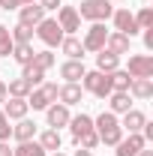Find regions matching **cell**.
I'll return each mask as SVG.
<instances>
[{
	"instance_id": "27",
	"label": "cell",
	"mask_w": 153,
	"mask_h": 156,
	"mask_svg": "<svg viewBox=\"0 0 153 156\" xmlns=\"http://www.w3.org/2000/svg\"><path fill=\"white\" fill-rule=\"evenodd\" d=\"M12 156H45V150H42L39 141H21L18 147L12 150Z\"/></svg>"
},
{
	"instance_id": "11",
	"label": "cell",
	"mask_w": 153,
	"mask_h": 156,
	"mask_svg": "<svg viewBox=\"0 0 153 156\" xmlns=\"http://www.w3.org/2000/svg\"><path fill=\"white\" fill-rule=\"evenodd\" d=\"M144 135L141 132H129V138H120L114 147H117V156H138L141 150H144Z\"/></svg>"
},
{
	"instance_id": "37",
	"label": "cell",
	"mask_w": 153,
	"mask_h": 156,
	"mask_svg": "<svg viewBox=\"0 0 153 156\" xmlns=\"http://www.w3.org/2000/svg\"><path fill=\"white\" fill-rule=\"evenodd\" d=\"M39 6H42V9H60L63 0H39Z\"/></svg>"
},
{
	"instance_id": "31",
	"label": "cell",
	"mask_w": 153,
	"mask_h": 156,
	"mask_svg": "<svg viewBox=\"0 0 153 156\" xmlns=\"http://www.w3.org/2000/svg\"><path fill=\"white\" fill-rule=\"evenodd\" d=\"M9 36H12V42H15V45L30 42V39H33V27H27V24H15V27L9 30Z\"/></svg>"
},
{
	"instance_id": "24",
	"label": "cell",
	"mask_w": 153,
	"mask_h": 156,
	"mask_svg": "<svg viewBox=\"0 0 153 156\" xmlns=\"http://www.w3.org/2000/svg\"><path fill=\"white\" fill-rule=\"evenodd\" d=\"M39 144H42V150H45V153H48V150H51V153H57L60 144H63V138H60L57 129H45V132L39 135Z\"/></svg>"
},
{
	"instance_id": "14",
	"label": "cell",
	"mask_w": 153,
	"mask_h": 156,
	"mask_svg": "<svg viewBox=\"0 0 153 156\" xmlns=\"http://www.w3.org/2000/svg\"><path fill=\"white\" fill-rule=\"evenodd\" d=\"M108 105H111V114H126L132 108V96L126 90H111L108 93Z\"/></svg>"
},
{
	"instance_id": "2",
	"label": "cell",
	"mask_w": 153,
	"mask_h": 156,
	"mask_svg": "<svg viewBox=\"0 0 153 156\" xmlns=\"http://www.w3.org/2000/svg\"><path fill=\"white\" fill-rule=\"evenodd\" d=\"M81 90H87V93H93V96H99V99H108V93H111V78L105 75V72H99V69L84 72Z\"/></svg>"
},
{
	"instance_id": "9",
	"label": "cell",
	"mask_w": 153,
	"mask_h": 156,
	"mask_svg": "<svg viewBox=\"0 0 153 156\" xmlns=\"http://www.w3.org/2000/svg\"><path fill=\"white\" fill-rule=\"evenodd\" d=\"M126 72L132 78H153V57L150 54H132Z\"/></svg>"
},
{
	"instance_id": "1",
	"label": "cell",
	"mask_w": 153,
	"mask_h": 156,
	"mask_svg": "<svg viewBox=\"0 0 153 156\" xmlns=\"http://www.w3.org/2000/svg\"><path fill=\"white\" fill-rule=\"evenodd\" d=\"M93 129H96V135H99V144H108V147H114L117 141L123 138V129H120V123H117V117L111 111H102V114L96 117Z\"/></svg>"
},
{
	"instance_id": "5",
	"label": "cell",
	"mask_w": 153,
	"mask_h": 156,
	"mask_svg": "<svg viewBox=\"0 0 153 156\" xmlns=\"http://www.w3.org/2000/svg\"><path fill=\"white\" fill-rule=\"evenodd\" d=\"M36 36L42 39L48 48H54V45H60V42H63V36H66V33L60 30V24H57L54 18H42V21L36 24Z\"/></svg>"
},
{
	"instance_id": "4",
	"label": "cell",
	"mask_w": 153,
	"mask_h": 156,
	"mask_svg": "<svg viewBox=\"0 0 153 156\" xmlns=\"http://www.w3.org/2000/svg\"><path fill=\"white\" fill-rule=\"evenodd\" d=\"M57 84H42V87H36V90H33V93H27V105H30V108H33V111H45V108H48V105H51V102H57Z\"/></svg>"
},
{
	"instance_id": "41",
	"label": "cell",
	"mask_w": 153,
	"mask_h": 156,
	"mask_svg": "<svg viewBox=\"0 0 153 156\" xmlns=\"http://www.w3.org/2000/svg\"><path fill=\"white\" fill-rule=\"evenodd\" d=\"M75 156H93V153H90V150H78Z\"/></svg>"
},
{
	"instance_id": "10",
	"label": "cell",
	"mask_w": 153,
	"mask_h": 156,
	"mask_svg": "<svg viewBox=\"0 0 153 156\" xmlns=\"http://www.w3.org/2000/svg\"><path fill=\"white\" fill-rule=\"evenodd\" d=\"M111 18H114V30H117V33H123V36H129V39L138 33L135 15L129 12V9H117V12H111Z\"/></svg>"
},
{
	"instance_id": "19",
	"label": "cell",
	"mask_w": 153,
	"mask_h": 156,
	"mask_svg": "<svg viewBox=\"0 0 153 156\" xmlns=\"http://www.w3.org/2000/svg\"><path fill=\"white\" fill-rule=\"evenodd\" d=\"M96 69H99V72H105V75H111L114 69H120V57L102 48V51L96 54Z\"/></svg>"
},
{
	"instance_id": "3",
	"label": "cell",
	"mask_w": 153,
	"mask_h": 156,
	"mask_svg": "<svg viewBox=\"0 0 153 156\" xmlns=\"http://www.w3.org/2000/svg\"><path fill=\"white\" fill-rule=\"evenodd\" d=\"M75 12H78V18H87V21H105V18H111L114 6H111V0H84L81 9H75Z\"/></svg>"
},
{
	"instance_id": "34",
	"label": "cell",
	"mask_w": 153,
	"mask_h": 156,
	"mask_svg": "<svg viewBox=\"0 0 153 156\" xmlns=\"http://www.w3.org/2000/svg\"><path fill=\"white\" fill-rule=\"evenodd\" d=\"M96 144H99V135H96V129H90L87 135L78 138V147H81V150H93Z\"/></svg>"
},
{
	"instance_id": "33",
	"label": "cell",
	"mask_w": 153,
	"mask_h": 156,
	"mask_svg": "<svg viewBox=\"0 0 153 156\" xmlns=\"http://www.w3.org/2000/svg\"><path fill=\"white\" fill-rule=\"evenodd\" d=\"M135 24H138V30H147V27H153V9H150V6H144V9L135 15Z\"/></svg>"
},
{
	"instance_id": "17",
	"label": "cell",
	"mask_w": 153,
	"mask_h": 156,
	"mask_svg": "<svg viewBox=\"0 0 153 156\" xmlns=\"http://www.w3.org/2000/svg\"><path fill=\"white\" fill-rule=\"evenodd\" d=\"M69 129H72V138H81V135H87L90 129H93V117L90 114H75V117H69Z\"/></svg>"
},
{
	"instance_id": "42",
	"label": "cell",
	"mask_w": 153,
	"mask_h": 156,
	"mask_svg": "<svg viewBox=\"0 0 153 156\" xmlns=\"http://www.w3.org/2000/svg\"><path fill=\"white\" fill-rule=\"evenodd\" d=\"M138 156H153V150H141V153H138Z\"/></svg>"
},
{
	"instance_id": "38",
	"label": "cell",
	"mask_w": 153,
	"mask_h": 156,
	"mask_svg": "<svg viewBox=\"0 0 153 156\" xmlns=\"http://www.w3.org/2000/svg\"><path fill=\"white\" fill-rule=\"evenodd\" d=\"M144 45L153 51V27H147V30H144Z\"/></svg>"
},
{
	"instance_id": "13",
	"label": "cell",
	"mask_w": 153,
	"mask_h": 156,
	"mask_svg": "<svg viewBox=\"0 0 153 156\" xmlns=\"http://www.w3.org/2000/svg\"><path fill=\"white\" fill-rule=\"evenodd\" d=\"M45 18V9L39 3H24L18 9V24H27V27H36L39 21Z\"/></svg>"
},
{
	"instance_id": "43",
	"label": "cell",
	"mask_w": 153,
	"mask_h": 156,
	"mask_svg": "<svg viewBox=\"0 0 153 156\" xmlns=\"http://www.w3.org/2000/svg\"><path fill=\"white\" fill-rule=\"evenodd\" d=\"M24 3H36V0H21V6H24Z\"/></svg>"
},
{
	"instance_id": "18",
	"label": "cell",
	"mask_w": 153,
	"mask_h": 156,
	"mask_svg": "<svg viewBox=\"0 0 153 156\" xmlns=\"http://www.w3.org/2000/svg\"><path fill=\"white\" fill-rule=\"evenodd\" d=\"M57 99L63 105H78V102L84 99V90H81V84H63L57 90Z\"/></svg>"
},
{
	"instance_id": "28",
	"label": "cell",
	"mask_w": 153,
	"mask_h": 156,
	"mask_svg": "<svg viewBox=\"0 0 153 156\" xmlns=\"http://www.w3.org/2000/svg\"><path fill=\"white\" fill-rule=\"evenodd\" d=\"M33 87L24 81V78H15V81H9L6 84V96H18V99H27V93H30Z\"/></svg>"
},
{
	"instance_id": "6",
	"label": "cell",
	"mask_w": 153,
	"mask_h": 156,
	"mask_svg": "<svg viewBox=\"0 0 153 156\" xmlns=\"http://www.w3.org/2000/svg\"><path fill=\"white\" fill-rule=\"evenodd\" d=\"M105 39H108V30H105V24L102 21H93L90 27H87V36H84V51H102L105 48Z\"/></svg>"
},
{
	"instance_id": "8",
	"label": "cell",
	"mask_w": 153,
	"mask_h": 156,
	"mask_svg": "<svg viewBox=\"0 0 153 156\" xmlns=\"http://www.w3.org/2000/svg\"><path fill=\"white\" fill-rule=\"evenodd\" d=\"M45 117H48V126L51 129H57L60 132V126H69V105H63V102H51L48 108H45Z\"/></svg>"
},
{
	"instance_id": "25",
	"label": "cell",
	"mask_w": 153,
	"mask_h": 156,
	"mask_svg": "<svg viewBox=\"0 0 153 156\" xmlns=\"http://www.w3.org/2000/svg\"><path fill=\"white\" fill-rule=\"evenodd\" d=\"M21 78L30 84V87H36V84H42V78H45V72L39 69V66H33V63H24L21 66Z\"/></svg>"
},
{
	"instance_id": "29",
	"label": "cell",
	"mask_w": 153,
	"mask_h": 156,
	"mask_svg": "<svg viewBox=\"0 0 153 156\" xmlns=\"http://www.w3.org/2000/svg\"><path fill=\"white\" fill-rule=\"evenodd\" d=\"M33 54H36V51H33V45H30V42H21V45H15V48H12V57L18 60L21 66H24V63H30V60H33Z\"/></svg>"
},
{
	"instance_id": "36",
	"label": "cell",
	"mask_w": 153,
	"mask_h": 156,
	"mask_svg": "<svg viewBox=\"0 0 153 156\" xmlns=\"http://www.w3.org/2000/svg\"><path fill=\"white\" fill-rule=\"evenodd\" d=\"M0 9L12 12V9H21V0H0Z\"/></svg>"
},
{
	"instance_id": "21",
	"label": "cell",
	"mask_w": 153,
	"mask_h": 156,
	"mask_svg": "<svg viewBox=\"0 0 153 156\" xmlns=\"http://www.w3.org/2000/svg\"><path fill=\"white\" fill-rule=\"evenodd\" d=\"M12 135H15V141H33L36 138V123L33 120H27V117H21L18 120V126H12Z\"/></svg>"
},
{
	"instance_id": "39",
	"label": "cell",
	"mask_w": 153,
	"mask_h": 156,
	"mask_svg": "<svg viewBox=\"0 0 153 156\" xmlns=\"http://www.w3.org/2000/svg\"><path fill=\"white\" fill-rule=\"evenodd\" d=\"M0 156H12V147H9V141H0Z\"/></svg>"
},
{
	"instance_id": "15",
	"label": "cell",
	"mask_w": 153,
	"mask_h": 156,
	"mask_svg": "<svg viewBox=\"0 0 153 156\" xmlns=\"http://www.w3.org/2000/svg\"><path fill=\"white\" fill-rule=\"evenodd\" d=\"M84 72H87V69H84L81 60H66V63L60 66V75L66 78V84H78V81L84 78Z\"/></svg>"
},
{
	"instance_id": "44",
	"label": "cell",
	"mask_w": 153,
	"mask_h": 156,
	"mask_svg": "<svg viewBox=\"0 0 153 156\" xmlns=\"http://www.w3.org/2000/svg\"><path fill=\"white\" fill-rule=\"evenodd\" d=\"M51 156H63V153H60V150H57V153H51Z\"/></svg>"
},
{
	"instance_id": "30",
	"label": "cell",
	"mask_w": 153,
	"mask_h": 156,
	"mask_svg": "<svg viewBox=\"0 0 153 156\" xmlns=\"http://www.w3.org/2000/svg\"><path fill=\"white\" fill-rule=\"evenodd\" d=\"M30 63H33V66H39L42 72H48V69H51V66L57 63V57H54L51 51H36V54H33V60H30Z\"/></svg>"
},
{
	"instance_id": "20",
	"label": "cell",
	"mask_w": 153,
	"mask_h": 156,
	"mask_svg": "<svg viewBox=\"0 0 153 156\" xmlns=\"http://www.w3.org/2000/svg\"><path fill=\"white\" fill-rule=\"evenodd\" d=\"M105 51H111V54H126L129 51V36H123V33H108V39H105Z\"/></svg>"
},
{
	"instance_id": "16",
	"label": "cell",
	"mask_w": 153,
	"mask_h": 156,
	"mask_svg": "<svg viewBox=\"0 0 153 156\" xmlns=\"http://www.w3.org/2000/svg\"><path fill=\"white\" fill-rule=\"evenodd\" d=\"M144 123H147L144 111H138V108H129V111L123 114V123H120V129H126V132H141V129H144Z\"/></svg>"
},
{
	"instance_id": "22",
	"label": "cell",
	"mask_w": 153,
	"mask_h": 156,
	"mask_svg": "<svg viewBox=\"0 0 153 156\" xmlns=\"http://www.w3.org/2000/svg\"><path fill=\"white\" fill-rule=\"evenodd\" d=\"M129 96L150 99L153 96V78H132V84H129Z\"/></svg>"
},
{
	"instance_id": "45",
	"label": "cell",
	"mask_w": 153,
	"mask_h": 156,
	"mask_svg": "<svg viewBox=\"0 0 153 156\" xmlns=\"http://www.w3.org/2000/svg\"><path fill=\"white\" fill-rule=\"evenodd\" d=\"M117 3H120V0H117Z\"/></svg>"
},
{
	"instance_id": "23",
	"label": "cell",
	"mask_w": 153,
	"mask_h": 156,
	"mask_svg": "<svg viewBox=\"0 0 153 156\" xmlns=\"http://www.w3.org/2000/svg\"><path fill=\"white\" fill-rule=\"evenodd\" d=\"M60 51H63L69 60H81V57H84V45H81V39H75V36H63Z\"/></svg>"
},
{
	"instance_id": "12",
	"label": "cell",
	"mask_w": 153,
	"mask_h": 156,
	"mask_svg": "<svg viewBox=\"0 0 153 156\" xmlns=\"http://www.w3.org/2000/svg\"><path fill=\"white\" fill-rule=\"evenodd\" d=\"M27 111H30L27 99H18V96H6L3 99V114L9 117V120H21V117H27Z\"/></svg>"
},
{
	"instance_id": "7",
	"label": "cell",
	"mask_w": 153,
	"mask_h": 156,
	"mask_svg": "<svg viewBox=\"0 0 153 156\" xmlns=\"http://www.w3.org/2000/svg\"><path fill=\"white\" fill-rule=\"evenodd\" d=\"M60 24V30L66 33V36H72L75 30H81V18H78L75 6H60L57 9V18H54Z\"/></svg>"
},
{
	"instance_id": "40",
	"label": "cell",
	"mask_w": 153,
	"mask_h": 156,
	"mask_svg": "<svg viewBox=\"0 0 153 156\" xmlns=\"http://www.w3.org/2000/svg\"><path fill=\"white\" fill-rule=\"evenodd\" d=\"M3 99H6V84L0 81V102H3Z\"/></svg>"
},
{
	"instance_id": "32",
	"label": "cell",
	"mask_w": 153,
	"mask_h": 156,
	"mask_svg": "<svg viewBox=\"0 0 153 156\" xmlns=\"http://www.w3.org/2000/svg\"><path fill=\"white\" fill-rule=\"evenodd\" d=\"M12 48H15V42H12V36H9V27L0 24V57H9Z\"/></svg>"
},
{
	"instance_id": "35",
	"label": "cell",
	"mask_w": 153,
	"mask_h": 156,
	"mask_svg": "<svg viewBox=\"0 0 153 156\" xmlns=\"http://www.w3.org/2000/svg\"><path fill=\"white\" fill-rule=\"evenodd\" d=\"M9 135H12V126H9V117L0 111V141H9Z\"/></svg>"
},
{
	"instance_id": "26",
	"label": "cell",
	"mask_w": 153,
	"mask_h": 156,
	"mask_svg": "<svg viewBox=\"0 0 153 156\" xmlns=\"http://www.w3.org/2000/svg\"><path fill=\"white\" fill-rule=\"evenodd\" d=\"M111 90H126V93H129V84H132V75H129V72H126V69H114V72H111Z\"/></svg>"
}]
</instances>
